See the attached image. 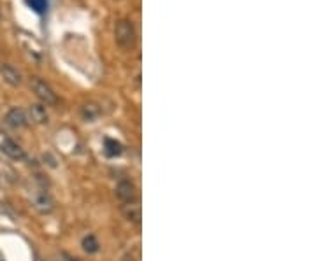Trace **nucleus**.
I'll use <instances>...</instances> for the list:
<instances>
[{"label":"nucleus","instance_id":"nucleus-1","mask_svg":"<svg viewBox=\"0 0 316 261\" xmlns=\"http://www.w3.org/2000/svg\"><path fill=\"white\" fill-rule=\"evenodd\" d=\"M30 88L34 89V93L37 95V98L42 102V105L55 107L58 103V96L53 91V88L49 86L46 81L39 79V77H32L30 79Z\"/></svg>","mask_w":316,"mask_h":261},{"label":"nucleus","instance_id":"nucleus-2","mask_svg":"<svg viewBox=\"0 0 316 261\" xmlns=\"http://www.w3.org/2000/svg\"><path fill=\"white\" fill-rule=\"evenodd\" d=\"M115 37L120 46H123V48H130V46L136 42V28H134L132 21H129V20L118 21L115 27Z\"/></svg>","mask_w":316,"mask_h":261},{"label":"nucleus","instance_id":"nucleus-3","mask_svg":"<svg viewBox=\"0 0 316 261\" xmlns=\"http://www.w3.org/2000/svg\"><path fill=\"white\" fill-rule=\"evenodd\" d=\"M116 195L122 200L123 203H132L137 200V189L134 186V182L130 181H120L116 186Z\"/></svg>","mask_w":316,"mask_h":261},{"label":"nucleus","instance_id":"nucleus-4","mask_svg":"<svg viewBox=\"0 0 316 261\" xmlns=\"http://www.w3.org/2000/svg\"><path fill=\"white\" fill-rule=\"evenodd\" d=\"M0 149H2L4 155H7L11 160H16V162H23V160L27 158V155H25V151L21 149V146L16 144L14 141H11V139H4V141L0 142Z\"/></svg>","mask_w":316,"mask_h":261},{"label":"nucleus","instance_id":"nucleus-5","mask_svg":"<svg viewBox=\"0 0 316 261\" xmlns=\"http://www.w3.org/2000/svg\"><path fill=\"white\" fill-rule=\"evenodd\" d=\"M32 203H34V207L41 214H49V212H53V209H55V202H53V198L44 191L35 193V195L32 196Z\"/></svg>","mask_w":316,"mask_h":261},{"label":"nucleus","instance_id":"nucleus-6","mask_svg":"<svg viewBox=\"0 0 316 261\" xmlns=\"http://www.w3.org/2000/svg\"><path fill=\"white\" fill-rule=\"evenodd\" d=\"M6 123L13 128H25L28 124V117L23 109H20V107H13V109L6 114Z\"/></svg>","mask_w":316,"mask_h":261},{"label":"nucleus","instance_id":"nucleus-7","mask_svg":"<svg viewBox=\"0 0 316 261\" xmlns=\"http://www.w3.org/2000/svg\"><path fill=\"white\" fill-rule=\"evenodd\" d=\"M0 76H2V79L6 81L9 86H20L21 84V74L18 69H14L13 65H9V63H2L0 65Z\"/></svg>","mask_w":316,"mask_h":261},{"label":"nucleus","instance_id":"nucleus-8","mask_svg":"<svg viewBox=\"0 0 316 261\" xmlns=\"http://www.w3.org/2000/svg\"><path fill=\"white\" fill-rule=\"evenodd\" d=\"M28 112H30V117L34 123H37V124L48 123V119H49L48 110H46V105H42V103H32Z\"/></svg>","mask_w":316,"mask_h":261},{"label":"nucleus","instance_id":"nucleus-9","mask_svg":"<svg viewBox=\"0 0 316 261\" xmlns=\"http://www.w3.org/2000/svg\"><path fill=\"white\" fill-rule=\"evenodd\" d=\"M123 216H125V219L130 221V223L139 224L141 223V207L137 205V202L125 203V205H123Z\"/></svg>","mask_w":316,"mask_h":261},{"label":"nucleus","instance_id":"nucleus-10","mask_svg":"<svg viewBox=\"0 0 316 261\" xmlns=\"http://www.w3.org/2000/svg\"><path fill=\"white\" fill-rule=\"evenodd\" d=\"M122 144L120 142H116L115 139H106L104 141V153L106 156H109V158H116V156L122 155Z\"/></svg>","mask_w":316,"mask_h":261},{"label":"nucleus","instance_id":"nucleus-11","mask_svg":"<svg viewBox=\"0 0 316 261\" xmlns=\"http://www.w3.org/2000/svg\"><path fill=\"white\" fill-rule=\"evenodd\" d=\"M98 240L95 238V235H88V237L83 238V249L88 252V254H95L98 251Z\"/></svg>","mask_w":316,"mask_h":261},{"label":"nucleus","instance_id":"nucleus-12","mask_svg":"<svg viewBox=\"0 0 316 261\" xmlns=\"http://www.w3.org/2000/svg\"><path fill=\"white\" fill-rule=\"evenodd\" d=\"M81 114H83V117L86 121H93L95 117L100 114V110H98V107L95 105V103H86V105H83V109H81Z\"/></svg>","mask_w":316,"mask_h":261},{"label":"nucleus","instance_id":"nucleus-13","mask_svg":"<svg viewBox=\"0 0 316 261\" xmlns=\"http://www.w3.org/2000/svg\"><path fill=\"white\" fill-rule=\"evenodd\" d=\"M27 4L35 11V13L42 14L48 7V0H27Z\"/></svg>","mask_w":316,"mask_h":261},{"label":"nucleus","instance_id":"nucleus-14","mask_svg":"<svg viewBox=\"0 0 316 261\" xmlns=\"http://www.w3.org/2000/svg\"><path fill=\"white\" fill-rule=\"evenodd\" d=\"M60 261H79L77 258H74V256L67 254V252H60Z\"/></svg>","mask_w":316,"mask_h":261}]
</instances>
